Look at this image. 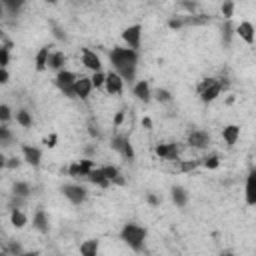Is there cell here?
Masks as SVG:
<instances>
[{"label": "cell", "mask_w": 256, "mask_h": 256, "mask_svg": "<svg viewBox=\"0 0 256 256\" xmlns=\"http://www.w3.org/2000/svg\"><path fill=\"white\" fill-rule=\"evenodd\" d=\"M110 64L114 68V72L122 78V82H132L136 78V70H138V52L130 50L126 46H114L110 50Z\"/></svg>", "instance_id": "obj_1"}, {"label": "cell", "mask_w": 256, "mask_h": 256, "mask_svg": "<svg viewBox=\"0 0 256 256\" xmlns=\"http://www.w3.org/2000/svg\"><path fill=\"white\" fill-rule=\"evenodd\" d=\"M146 228L140 226V224H134V222H128L122 226L120 230V240L134 252H142L144 250V244H146Z\"/></svg>", "instance_id": "obj_2"}, {"label": "cell", "mask_w": 256, "mask_h": 256, "mask_svg": "<svg viewBox=\"0 0 256 256\" xmlns=\"http://www.w3.org/2000/svg\"><path fill=\"white\" fill-rule=\"evenodd\" d=\"M196 92H198V98L204 102V104H210L214 102L220 92H222V82L220 78H204L198 86H196Z\"/></svg>", "instance_id": "obj_3"}, {"label": "cell", "mask_w": 256, "mask_h": 256, "mask_svg": "<svg viewBox=\"0 0 256 256\" xmlns=\"http://www.w3.org/2000/svg\"><path fill=\"white\" fill-rule=\"evenodd\" d=\"M60 190H62L64 198H68V202H70V204H74V206L84 204V202H86V198H88V188H86V186H82V184H78V182L64 184Z\"/></svg>", "instance_id": "obj_4"}, {"label": "cell", "mask_w": 256, "mask_h": 256, "mask_svg": "<svg viewBox=\"0 0 256 256\" xmlns=\"http://www.w3.org/2000/svg\"><path fill=\"white\" fill-rule=\"evenodd\" d=\"M110 146H112V150H116L126 160H134V156H136L134 148H132V142L126 134H114L112 140H110Z\"/></svg>", "instance_id": "obj_5"}, {"label": "cell", "mask_w": 256, "mask_h": 256, "mask_svg": "<svg viewBox=\"0 0 256 256\" xmlns=\"http://www.w3.org/2000/svg\"><path fill=\"white\" fill-rule=\"evenodd\" d=\"M122 40L126 42V48L138 52V48L142 44V24H132V26L124 28L122 30Z\"/></svg>", "instance_id": "obj_6"}, {"label": "cell", "mask_w": 256, "mask_h": 256, "mask_svg": "<svg viewBox=\"0 0 256 256\" xmlns=\"http://www.w3.org/2000/svg\"><path fill=\"white\" fill-rule=\"evenodd\" d=\"M76 74L74 72H70V70H60L58 74H56V80H54V84L60 88V92L64 94V96H68V98H74V94H72V86H74V82H76Z\"/></svg>", "instance_id": "obj_7"}, {"label": "cell", "mask_w": 256, "mask_h": 256, "mask_svg": "<svg viewBox=\"0 0 256 256\" xmlns=\"http://www.w3.org/2000/svg\"><path fill=\"white\" fill-rule=\"evenodd\" d=\"M188 144L192 148H198V150H208L210 144H212V136H210L208 130L196 128V130H190L188 132Z\"/></svg>", "instance_id": "obj_8"}, {"label": "cell", "mask_w": 256, "mask_h": 256, "mask_svg": "<svg viewBox=\"0 0 256 256\" xmlns=\"http://www.w3.org/2000/svg\"><path fill=\"white\" fill-rule=\"evenodd\" d=\"M90 92H92V82H90V78H88V76H78L76 82H74V86H72L74 98L86 100V98L90 96Z\"/></svg>", "instance_id": "obj_9"}, {"label": "cell", "mask_w": 256, "mask_h": 256, "mask_svg": "<svg viewBox=\"0 0 256 256\" xmlns=\"http://www.w3.org/2000/svg\"><path fill=\"white\" fill-rule=\"evenodd\" d=\"M156 154H158V158H162V160L174 162V160H178L180 148H178L176 142H166V144H158V146H156Z\"/></svg>", "instance_id": "obj_10"}, {"label": "cell", "mask_w": 256, "mask_h": 256, "mask_svg": "<svg viewBox=\"0 0 256 256\" xmlns=\"http://www.w3.org/2000/svg\"><path fill=\"white\" fill-rule=\"evenodd\" d=\"M92 168H96L92 160H78V162H72V164L68 166V174H70L72 178H86Z\"/></svg>", "instance_id": "obj_11"}, {"label": "cell", "mask_w": 256, "mask_h": 256, "mask_svg": "<svg viewBox=\"0 0 256 256\" xmlns=\"http://www.w3.org/2000/svg\"><path fill=\"white\" fill-rule=\"evenodd\" d=\"M82 64H84V68H88L92 72H100L102 70L100 56L94 50H90V48H82Z\"/></svg>", "instance_id": "obj_12"}, {"label": "cell", "mask_w": 256, "mask_h": 256, "mask_svg": "<svg viewBox=\"0 0 256 256\" xmlns=\"http://www.w3.org/2000/svg\"><path fill=\"white\" fill-rule=\"evenodd\" d=\"M104 90L110 94V96H114V94H122V90H124V82H122V78L116 74V72H108L106 74V80H104Z\"/></svg>", "instance_id": "obj_13"}, {"label": "cell", "mask_w": 256, "mask_h": 256, "mask_svg": "<svg viewBox=\"0 0 256 256\" xmlns=\"http://www.w3.org/2000/svg\"><path fill=\"white\" fill-rule=\"evenodd\" d=\"M20 150H22L24 160H26L30 166H38V164H40V160H42V150H40V148H36V146H32V144H22Z\"/></svg>", "instance_id": "obj_14"}, {"label": "cell", "mask_w": 256, "mask_h": 256, "mask_svg": "<svg viewBox=\"0 0 256 256\" xmlns=\"http://www.w3.org/2000/svg\"><path fill=\"white\" fill-rule=\"evenodd\" d=\"M132 92H134V96H136L140 102H144V104H148V102L152 100V88H150L148 80L136 82V84L132 86Z\"/></svg>", "instance_id": "obj_15"}, {"label": "cell", "mask_w": 256, "mask_h": 256, "mask_svg": "<svg viewBox=\"0 0 256 256\" xmlns=\"http://www.w3.org/2000/svg\"><path fill=\"white\" fill-rule=\"evenodd\" d=\"M64 64H66V54H64V52H58V50H50L46 68L60 72V70H64Z\"/></svg>", "instance_id": "obj_16"}, {"label": "cell", "mask_w": 256, "mask_h": 256, "mask_svg": "<svg viewBox=\"0 0 256 256\" xmlns=\"http://www.w3.org/2000/svg\"><path fill=\"white\" fill-rule=\"evenodd\" d=\"M32 226H34L38 232H42V234H48V232H50L48 214H46L42 208H38V210L34 212V216H32Z\"/></svg>", "instance_id": "obj_17"}, {"label": "cell", "mask_w": 256, "mask_h": 256, "mask_svg": "<svg viewBox=\"0 0 256 256\" xmlns=\"http://www.w3.org/2000/svg\"><path fill=\"white\" fill-rule=\"evenodd\" d=\"M246 204L254 206L256 204V172L250 170L246 176Z\"/></svg>", "instance_id": "obj_18"}, {"label": "cell", "mask_w": 256, "mask_h": 256, "mask_svg": "<svg viewBox=\"0 0 256 256\" xmlns=\"http://www.w3.org/2000/svg\"><path fill=\"white\" fill-rule=\"evenodd\" d=\"M236 34L246 42V44H254V26H252V22H248V20H244V22H240L238 26H236Z\"/></svg>", "instance_id": "obj_19"}, {"label": "cell", "mask_w": 256, "mask_h": 256, "mask_svg": "<svg viewBox=\"0 0 256 256\" xmlns=\"http://www.w3.org/2000/svg\"><path fill=\"white\" fill-rule=\"evenodd\" d=\"M84 180H86V182H90V184H94V186H98V188H108V186H110V182L106 180V176L102 174V170H100V168H92Z\"/></svg>", "instance_id": "obj_20"}, {"label": "cell", "mask_w": 256, "mask_h": 256, "mask_svg": "<svg viewBox=\"0 0 256 256\" xmlns=\"http://www.w3.org/2000/svg\"><path fill=\"white\" fill-rule=\"evenodd\" d=\"M222 138H224V142H226L228 146H234V144L238 142V138H240V126H236V124H228V126H224V130H222Z\"/></svg>", "instance_id": "obj_21"}, {"label": "cell", "mask_w": 256, "mask_h": 256, "mask_svg": "<svg viewBox=\"0 0 256 256\" xmlns=\"http://www.w3.org/2000/svg\"><path fill=\"white\" fill-rule=\"evenodd\" d=\"M100 250V242L96 238H88L80 244V256H98Z\"/></svg>", "instance_id": "obj_22"}, {"label": "cell", "mask_w": 256, "mask_h": 256, "mask_svg": "<svg viewBox=\"0 0 256 256\" xmlns=\"http://www.w3.org/2000/svg\"><path fill=\"white\" fill-rule=\"evenodd\" d=\"M32 192H34V188H32V184H28V182H24V180H18V182H14L12 184V194H16V196H20V198H30L32 196Z\"/></svg>", "instance_id": "obj_23"}, {"label": "cell", "mask_w": 256, "mask_h": 256, "mask_svg": "<svg viewBox=\"0 0 256 256\" xmlns=\"http://www.w3.org/2000/svg\"><path fill=\"white\" fill-rule=\"evenodd\" d=\"M172 202H174L178 208H184V206L188 204V192H186V188L174 186V188H172Z\"/></svg>", "instance_id": "obj_24"}, {"label": "cell", "mask_w": 256, "mask_h": 256, "mask_svg": "<svg viewBox=\"0 0 256 256\" xmlns=\"http://www.w3.org/2000/svg\"><path fill=\"white\" fill-rule=\"evenodd\" d=\"M200 166V160H174V170L176 172H192Z\"/></svg>", "instance_id": "obj_25"}, {"label": "cell", "mask_w": 256, "mask_h": 256, "mask_svg": "<svg viewBox=\"0 0 256 256\" xmlns=\"http://www.w3.org/2000/svg\"><path fill=\"white\" fill-rule=\"evenodd\" d=\"M210 22V16H206V14H188L186 18H184V26H202V24H208Z\"/></svg>", "instance_id": "obj_26"}, {"label": "cell", "mask_w": 256, "mask_h": 256, "mask_svg": "<svg viewBox=\"0 0 256 256\" xmlns=\"http://www.w3.org/2000/svg\"><path fill=\"white\" fill-rule=\"evenodd\" d=\"M48 54H50V48L48 46H42L40 50H38V54H36V70L38 72H42V70H46V62H48Z\"/></svg>", "instance_id": "obj_27"}, {"label": "cell", "mask_w": 256, "mask_h": 256, "mask_svg": "<svg viewBox=\"0 0 256 256\" xmlns=\"http://www.w3.org/2000/svg\"><path fill=\"white\" fill-rule=\"evenodd\" d=\"M152 98L158 100L160 104H172V100H174V96H172L170 90H166V88H156V90H152Z\"/></svg>", "instance_id": "obj_28"}, {"label": "cell", "mask_w": 256, "mask_h": 256, "mask_svg": "<svg viewBox=\"0 0 256 256\" xmlns=\"http://www.w3.org/2000/svg\"><path fill=\"white\" fill-rule=\"evenodd\" d=\"M14 118H16V122H18L22 128H30V126H32V114H30L28 110H24V108L16 110Z\"/></svg>", "instance_id": "obj_29"}, {"label": "cell", "mask_w": 256, "mask_h": 256, "mask_svg": "<svg viewBox=\"0 0 256 256\" xmlns=\"http://www.w3.org/2000/svg\"><path fill=\"white\" fill-rule=\"evenodd\" d=\"M10 222H12L14 228H24L28 218H26V214L22 210H10Z\"/></svg>", "instance_id": "obj_30"}, {"label": "cell", "mask_w": 256, "mask_h": 256, "mask_svg": "<svg viewBox=\"0 0 256 256\" xmlns=\"http://www.w3.org/2000/svg\"><path fill=\"white\" fill-rule=\"evenodd\" d=\"M12 142H14L12 130H10L6 124H0V146H2V148H4V146H12Z\"/></svg>", "instance_id": "obj_31"}, {"label": "cell", "mask_w": 256, "mask_h": 256, "mask_svg": "<svg viewBox=\"0 0 256 256\" xmlns=\"http://www.w3.org/2000/svg\"><path fill=\"white\" fill-rule=\"evenodd\" d=\"M200 166L210 168V170H216V168L220 166V158H218V154H208V156H204V158L200 160Z\"/></svg>", "instance_id": "obj_32"}, {"label": "cell", "mask_w": 256, "mask_h": 256, "mask_svg": "<svg viewBox=\"0 0 256 256\" xmlns=\"http://www.w3.org/2000/svg\"><path fill=\"white\" fill-rule=\"evenodd\" d=\"M0 2H2L4 12L8 10L10 14H16V12H18V10L24 6V2H22V0H16V2H14V0H0Z\"/></svg>", "instance_id": "obj_33"}, {"label": "cell", "mask_w": 256, "mask_h": 256, "mask_svg": "<svg viewBox=\"0 0 256 256\" xmlns=\"http://www.w3.org/2000/svg\"><path fill=\"white\" fill-rule=\"evenodd\" d=\"M22 252H24V248H22V244L16 242V240H10L8 246L4 248V254H8V256H20Z\"/></svg>", "instance_id": "obj_34"}, {"label": "cell", "mask_w": 256, "mask_h": 256, "mask_svg": "<svg viewBox=\"0 0 256 256\" xmlns=\"http://www.w3.org/2000/svg\"><path fill=\"white\" fill-rule=\"evenodd\" d=\"M100 170H102V174L106 176V180L112 184V180L116 178V176H120V170L116 168V166H112V164H106V166H100Z\"/></svg>", "instance_id": "obj_35"}, {"label": "cell", "mask_w": 256, "mask_h": 256, "mask_svg": "<svg viewBox=\"0 0 256 256\" xmlns=\"http://www.w3.org/2000/svg\"><path fill=\"white\" fill-rule=\"evenodd\" d=\"M26 198H20V196H16V194H12L10 198H8V208L10 210H20V208H24L26 206Z\"/></svg>", "instance_id": "obj_36"}, {"label": "cell", "mask_w": 256, "mask_h": 256, "mask_svg": "<svg viewBox=\"0 0 256 256\" xmlns=\"http://www.w3.org/2000/svg\"><path fill=\"white\" fill-rule=\"evenodd\" d=\"M10 42H6L4 46H0V68H6L10 62Z\"/></svg>", "instance_id": "obj_37"}, {"label": "cell", "mask_w": 256, "mask_h": 256, "mask_svg": "<svg viewBox=\"0 0 256 256\" xmlns=\"http://www.w3.org/2000/svg\"><path fill=\"white\" fill-rule=\"evenodd\" d=\"M232 30H234V28H232V24H230V20H226V22L222 24V42H224L226 46L230 44V38H232V34H234Z\"/></svg>", "instance_id": "obj_38"}, {"label": "cell", "mask_w": 256, "mask_h": 256, "mask_svg": "<svg viewBox=\"0 0 256 256\" xmlns=\"http://www.w3.org/2000/svg\"><path fill=\"white\" fill-rule=\"evenodd\" d=\"M104 80H106V74L100 70V72H94L90 76V82H92V88H104Z\"/></svg>", "instance_id": "obj_39"}, {"label": "cell", "mask_w": 256, "mask_h": 256, "mask_svg": "<svg viewBox=\"0 0 256 256\" xmlns=\"http://www.w3.org/2000/svg\"><path fill=\"white\" fill-rule=\"evenodd\" d=\"M86 126H88V134H90L92 138H100V136H102V130H100V126H98V122H96L94 118H90Z\"/></svg>", "instance_id": "obj_40"}, {"label": "cell", "mask_w": 256, "mask_h": 256, "mask_svg": "<svg viewBox=\"0 0 256 256\" xmlns=\"http://www.w3.org/2000/svg\"><path fill=\"white\" fill-rule=\"evenodd\" d=\"M220 12H222V16H224L226 20H230L232 14H234V2H232V0H226V2L220 6Z\"/></svg>", "instance_id": "obj_41"}, {"label": "cell", "mask_w": 256, "mask_h": 256, "mask_svg": "<svg viewBox=\"0 0 256 256\" xmlns=\"http://www.w3.org/2000/svg\"><path fill=\"white\" fill-rule=\"evenodd\" d=\"M12 120V110L8 104H0V124H6Z\"/></svg>", "instance_id": "obj_42"}, {"label": "cell", "mask_w": 256, "mask_h": 256, "mask_svg": "<svg viewBox=\"0 0 256 256\" xmlns=\"http://www.w3.org/2000/svg\"><path fill=\"white\" fill-rule=\"evenodd\" d=\"M182 26H184V18H170L168 20V28H172V30H178Z\"/></svg>", "instance_id": "obj_43"}, {"label": "cell", "mask_w": 256, "mask_h": 256, "mask_svg": "<svg viewBox=\"0 0 256 256\" xmlns=\"http://www.w3.org/2000/svg\"><path fill=\"white\" fill-rule=\"evenodd\" d=\"M8 80H10V74H8V70H6V68H0V86L8 84Z\"/></svg>", "instance_id": "obj_44"}, {"label": "cell", "mask_w": 256, "mask_h": 256, "mask_svg": "<svg viewBox=\"0 0 256 256\" xmlns=\"http://www.w3.org/2000/svg\"><path fill=\"white\" fill-rule=\"evenodd\" d=\"M182 6H184L188 12H190V16H192V14L196 12V8H198V4H196V2H182Z\"/></svg>", "instance_id": "obj_45"}, {"label": "cell", "mask_w": 256, "mask_h": 256, "mask_svg": "<svg viewBox=\"0 0 256 256\" xmlns=\"http://www.w3.org/2000/svg\"><path fill=\"white\" fill-rule=\"evenodd\" d=\"M146 200H148V204H150V206H158V204H160V198H158L156 194H148V196H146Z\"/></svg>", "instance_id": "obj_46"}, {"label": "cell", "mask_w": 256, "mask_h": 256, "mask_svg": "<svg viewBox=\"0 0 256 256\" xmlns=\"http://www.w3.org/2000/svg\"><path fill=\"white\" fill-rule=\"evenodd\" d=\"M20 160L18 158H6V168H18Z\"/></svg>", "instance_id": "obj_47"}, {"label": "cell", "mask_w": 256, "mask_h": 256, "mask_svg": "<svg viewBox=\"0 0 256 256\" xmlns=\"http://www.w3.org/2000/svg\"><path fill=\"white\" fill-rule=\"evenodd\" d=\"M122 120H124V112H122V110H120V112H118V114H116V116H114V126H116V128H118V126H120V124H122Z\"/></svg>", "instance_id": "obj_48"}, {"label": "cell", "mask_w": 256, "mask_h": 256, "mask_svg": "<svg viewBox=\"0 0 256 256\" xmlns=\"http://www.w3.org/2000/svg\"><path fill=\"white\" fill-rule=\"evenodd\" d=\"M54 36H56L58 40H66V34H64V32H62L58 26H54Z\"/></svg>", "instance_id": "obj_49"}, {"label": "cell", "mask_w": 256, "mask_h": 256, "mask_svg": "<svg viewBox=\"0 0 256 256\" xmlns=\"http://www.w3.org/2000/svg\"><path fill=\"white\" fill-rule=\"evenodd\" d=\"M112 184H118V186H124V184H126V178H122V174H120V176H116V178L112 180Z\"/></svg>", "instance_id": "obj_50"}, {"label": "cell", "mask_w": 256, "mask_h": 256, "mask_svg": "<svg viewBox=\"0 0 256 256\" xmlns=\"http://www.w3.org/2000/svg\"><path fill=\"white\" fill-rule=\"evenodd\" d=\"M0 168H6V156L0 152Z\"/></svg>", "instance_id": "obj_51"}, {"label": "cell", "mask_w": 256, "mask_h": 256, "mask_svg": "<svg viewBox=\"0 0 256 256\" xmlns=\"http://www.w3.org/2000/svg\"><path fill=\"white\" fill-rule=\"evenodd\" d=\"M20 256H40V252H36V250H32V252H22Z\"/></svg>", "instance_id": "obj_52"}, {"label": "cell", "mask_w": 256, "mask_h": 256, "mask_svg": "<svg viewBox=\"0 0 256 256\" xmlns=\"http://www.w3.org/2000/svg\"><path fill=\"white\" fill-rule=\"evenodd\" d=\"M142 126L150 128V126H152V120H150V118H144V120H142Z\"/></svg>", "instance_id": "obj_53"}, {"label": "cell", "mask_w": 256, "mask_h": 256, "mask_svg": "<svg viewBox=\"0 0 256 256\" xmlns=\"http://www.w3.org/2000/svg\"><path fill=\"white\" fill-rule=\"evenodd\" d=\"M220 256H236V254H234L232 250H222V252H220Z\"/></svg>", "instance_id": "obj_54"}, {"label": "cell", "mask_w": 256, "mask_h": 256, "mask_svg": "<svg viewBox=\"0 0 256 256\" xmlns=\"http://www.w3.org/2000/svg\"><path fill=\"white\" fill-rule=\"evenodd\" d=\"M4 14V8H2V2H0V16Z\"/></svg>", "instance_id": "obj_55"}, {"label": "cell", "mask_w": 256, "mask_h": 256, "mask_svg": "<svg viewBox=\"0 0 256 256\" xmlns=\"http://www.w3.org/2000/svg\"><path fill=\"white\" fill-rule=\"evenodd\" d=\"M0 256H8V254H4V252H2V254H0Z\"/></svg>", "instance_id": "obj_56"}]
</instances>
